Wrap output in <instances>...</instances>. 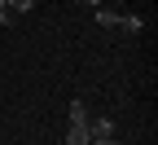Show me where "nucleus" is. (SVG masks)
<instances>
[{"instance_id":"obj_1","label":"nucleus","mask_w":158,"mask_h":145,"mask_svg":"<svg viewBox=\"0 0 158 145\" xmlns=\"http://www.w3.org/2000/svg\"><path fill=\"white\" fill-rule=\"evenodd\" d=\"M88 136H114V123H110V119H92V114H88Z\"/></svg>"},{"instance_id":"obj_2","label":"nucleus","mask_w":158,"mask_h":145,"mask_svg":"<svg viewBox=\"0 0 158 145\" xmlns=\"http://www.w3.org/2000/svg\"><path fill=\"white\" fill-rule=\"evenodd\" d=\"M97 22H101L106 31H114V27H118V13H114V9H106V5H97Z\"/></svg>"},{"instance_id":"obj_3","label":"nucleus","mask_w":158,"mask_h":145,"mask_svg":"<svg viewBox=\"0 0 158 145\" xmlns=\"http://www.w3.org/2000/svg\"><path fill=\"white\" fill-rule=\"evenodd\" d=\"M88 128H79V123H70V132H66V145H88Z\"/></svg>"},{"instance_id":"obj_4","label":"nucleus","mask_w":158,"mask_h":145,"mask_svg":"<svg viewBox=\"0 0 158 145\" xmlns=\"http://www.w3.org/2000/svg\"><path fill=\"white\" fill-rule=\"evenodd\" d=\"M70 123L88 128V106H84V101H70Z\"/></svg>"},{"instance_id":"obj_5","label":"nucleus","mask_w":158,"mask_h":145,"mask_svg":"<svg viewBox=\"0 0 158 145\" xmlns=\"http://www.w3.org/2000/svg\"><path fill=\"white\" fill-rule=\"evenodd\" d=\"M118 27H123V31H141L145 22H141V18H136V13H118Z\"/></svg>"},{"instance_id":"obj_6","label":"nucleus","mask_w":158,"mask_h":145,"mask_svg":"<svg viewBox=\"0 0 158 145\" xmlns=\"http://www.w3.org/2000/svg\"><path fill=\"white\" fill-rule=\"evenodd\" d=\"M5 9H9V13H31L35 0H5Z\"/></svg>"},{"instance_id":"obj_7","label":"nucleus","mask_w":158,"mask_h":145,"mask_svg":"<svg viewBox=\"0 0 158 145\" xmlns=\"http://www.w3.org/2000/svg\"><path fill=\"white\" fill-rule=\"evenodd\" d=\"M88 145H118V141H110V136H92Z\"/></svg>"},{"instance_id":"obj_8","label":"nucleus","mask_w":158,"mask_h":145,"mask_svg":"<svg viewBox=\"0 0 158 145\" xmlns=\"http://www.w3.org/2000/svg\"><path fill=\"white\" fill-rule=\"evenodd\" d=\"M84 5H92V9H97V5H101V0H84Z\"/></svg>"},{"instance_id":"obj_9","label":"nucleus","mask_w":158,"mask_h":145,"mask_svg":"<svg viewBox=\"0 0 158 145\" xmlns=\"http://www.w3.org/2000/svg\"><path fill=\"white\" fill-rule=\"evenodd\" d=\"M0 9H5V0H0Z\"/></svg>"}]
</instances>
